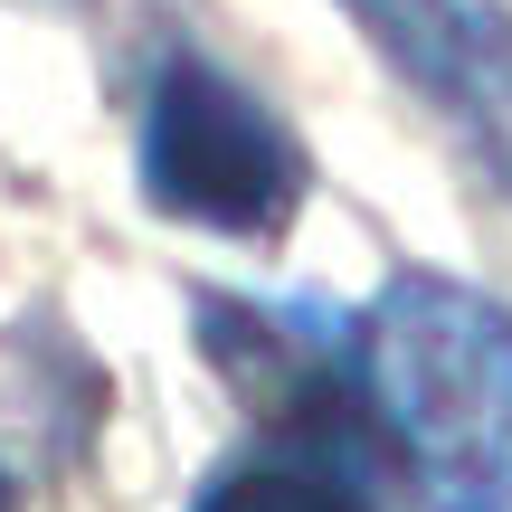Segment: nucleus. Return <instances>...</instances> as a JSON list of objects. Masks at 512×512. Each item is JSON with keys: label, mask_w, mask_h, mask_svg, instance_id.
Masks as SVG:
<instances>
[{"label": "nucleus", "mask_w": 512, "mask_h": 512, "mask_svg": "<svg viewBox=\"0 0 512 512\" xmlns=\"http://www.w3.org/2000/svg\"><path fill=\"white\" fill-rule=\"evenodd\" d=\"M361 399L437 512H512V313L456 275H389L361 313Z\"/></svg>", "instance_id": "1"}, {"label": "nucleus", "mask_w": 512, "mask_h": 512, "mask_svg": "<svg viewBox=\"0 0 512 512\" xmlns=\"http://www.w3.org/2000/svg\"><path fill=\"white\" fill-rule=\"evenodd\" d=\"M143 190L162 219L275 238L304 200V152L266 105L209 57H171L143 95Z\"/></svg>", "instance_id": "2"}, {"label": "nucleus", "mask_w": 512, "mask_h": 512, "mask_svg": "<svg viewBox=\"0 0 512 512\" xmlns=\"http://www.w3.org/2000/svg\"><path fill=\"white\" fill-rule=\"evenodd\" d=\"M418 86L456 114H512V19L503 0H342Z\"/></svg>", "instance_id": "3"}, {"label": "nucleus", "mask_w": 512, "mask_h": 512, "mask_svg": "<svg viewBox=\"0 0 512 512\" xmlns=\"http://www.w3.org/2000/svg\"><path fill=\"white\" fill-rule=\"evenodd\" d=\"M190 512H370V494L323 456H294V446H266V456H238L200 484Z\"/></svg>", "instance_id": "4"}, {"label": "nucleus", "mask_w": 512, "mask_h": 512, "mask_svg": "<svg viewBox=\"0 0 512 512\" xmlns=\"http://www.w3.org/2000/svg\"><path fill=\"white\" fill-rule=\"evenodd\" d=\"M0 512H10V475H0Z\"/></svg>", "instance_id": "5"}]
</instances>
